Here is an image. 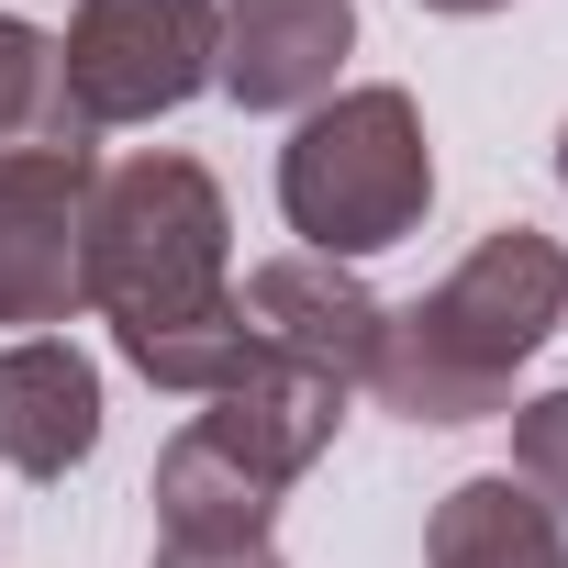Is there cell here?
I'll return each instance as SVG.
<instances>
[{"instance_id":"7","label":"cell","mask_w":568,"mask_h":568,"mask_svg":"<svg viewBox=\"0 0 568 568\" xmlns=\"http://www.w3.org/2000/svg\"><path fill=\"white\" fill-rule=\"evenodd\" d=\"M346 57H357V0H223L212 23V90L234 112H313L335 101Z\"/></svg>"},{"instance_id":"6","label":"cell","mask_w":568,"mask_h":568,"mask_svg":"<svg viewBox=\"0 0 568 568\" xmlns=\"http://www.w3.org/2000/svg\"><path fill=\"white\" fill-rule=\"evenodd\" d=\"M90 134L0 145V324H68L79 313V234H90Z\"/></svg>"},{"instance_id":"2","label":"cell","mask_w":568,"mask_h":568,"mask_svg":"<svg viewBox=\"0 0 568 568\" xmlns=\"http://www.w3.org/2000/svg\"><path fill=\"white\" fill-rule=\"evenodd\" d=\"M557 313H568V245L535 223H501L424 302L379 324V357L357 390H379V413L402 424H490L513 413V368L557 335Z\"/></svg>"},{"instance_id":"11","label":"cell","mask_w":568,"mask_h":568,"mask_svg":"<svg viewBox=\"0 0 568 568\" xmlns=\"http://www.w3.org/2000/svg\"><path fill=\"white\" fill-rule=\"evenodd\" d=\"M34 134H79L57 101V34L0 12V145H34Z\"/></svg>"},{"instance_id":"9","label":"cell","mask_w":568,"mask_h":568,"mask_svg":"<svg viewBox=\"0 0 568 568\" xmlns=\"http://www.w3.org/2000/svg\"><path fill=\"white\" fill-rule=\"evenodd\" d=\"M90 446H101V368L68 335L0 346V457L23 479H68Z\"/></svg>"},{"instance_id":"8","label":"cell","mask_w":568,"mask_h":568,"mask_svg":"<svg viewBox=\"0 0 568 568\" xmlns=\"http://www.w3.org/2000/svg\"><path fill=\"white\" fill-rule=\"evenodd\" d=\"M234 302H245V324H256L267 357H291V368H313V379H346V390L368 379L379 324H390V313L357 291V267H335V256H313V245H302V256H267Z\"/></svg>"},{"instance_id":"3","label":"cell","mask_w":568,"mask_h":568,"mask_svg":"<svg viewBox=\"0 0 568 568\" xmlns=\"http://www.w3.org/2000/svg\"><path fill=\"white\" fill-rule=\"evenodd\" d=\"M335 424H346V379H313L291 357H256L156 457V535L168 546H256L267 513H278V490L335 446Z\"/></svg>"},{"instance_id":"10","label":"cell","mask_w":568,"mask_h":568,"mask_svg":"<svg viewBox=\"0 0 568 568\" xmlns=\"http://www.w3.org/2000/svg\"><path fill=\"white\" fill-rule=\"evenodd\" d=\"M424 568H568V524H557L513 468H490V479H457V490L435 501Z\"/></svg>"},{"instance_id":"5","label":"cell","mask_w":568,"mask_h":568,"mask_svg":"<svg viewBox=\"0 0 568 568\" xmlns=\"http://www.w3.org/2000/svg\"><path fill=\"white\" fill-rule=\"evenodd\" d=\"M212 23L223 0H79V23L57 34V101L79 134L156 123L212 79Z\"/></svg>"},{"instance_id":"14","label":"cell","mask_w":568,"mask_h":568,"mask_svg":"<svg viewBox=\"0 0 568 568\" xmlns=\"http://www.w3.org/2000/svg\"><path fill=\"white\" fill-rule=\"evenodd\" d=\"M424 12H457V23H479V12H513V0H424Z\"/></svg>"},{"instance_id":"4","label":"cell","mask_w":568,"mask_h":568,"mask_svg":"<svg viewBox=\"0 0 568 568\" xmlns=\"http://www.w3.org/2000/svg\"><path fill=\"white\" fill-rule=\"evenodd\" d=\"M278 212H291V234H313V256H335V267L402 245L435 212V145H424L413 90L368 79V90L313 101L302 134L278 145Z\"/></svg>"},{"instance_id":"1","label":"cell","mask_w":568,"mask_h":568,"mask_svg":"<svg viewBox=\"0 0 568 568\" xmlns=\"http://www.w3.org/2000/svg\"><path fill=\"white\" fill-rule=\"evenodd\" d=\"M79 302L179 402H223L267 357L245 302H234V212H223L201 156H123V168H101L90 234H79Z\"/></svg>"},{"instance_id":"12","label":"cell","mask_w":568,"mask_h":568,"mask_svg":"<svg viewBox=\"0 0 568 568\" xmlns=\"http://www.w3.org/2000/svg\"><path fill=\"white\" fill-rule=\"evenodd\" d=\"M513 479L568 524V390H546V402L513 413Z\"/></svg>"},{"instance_id":"15","label":"cell","mask_w":568,"mask_h":568,"mask_svg":"<svg viewBox=\"0 0 568 568\" xmlns=\"http://www.w3.org/2000/svg\"><path fill=\"white\" fill-rule=\"evenodd\" d=\"M557 179H568V134H557Z\"/></svg>"},{"instance_id":"13","label":"cell","mask_w":568,"mask_h":568,"mask_svg":"<svg viewBox=\"0 0 568 568\" xmlns=\"http://www.w3.org/2000/svg\"><path fill=\"white\" fill-rule=\"evenodd\" d=\"M156 568H278V546H156Z\"/></svg>"}]
</instances>
